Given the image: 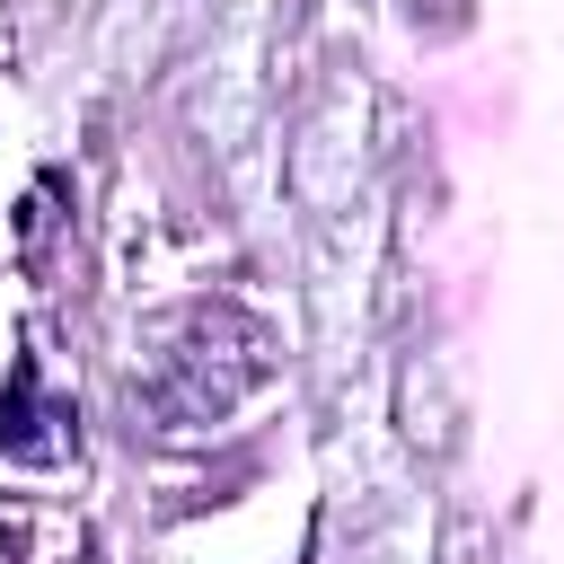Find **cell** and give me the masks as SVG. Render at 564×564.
I'll list each match as a JSON object with an SVG mask.
<instances>
[{
  "mask_svg": "<svg viewBox=\"0 0 564 564\" xmlns=\"http://www.w3.org/2000/svg\"><path fill=\"white\" fill-rule=\"evenodd\" d=\"M0 449L9 458H53L62 441L44 432V405H35V361L9 370V405H0Z\"/></svg>",
  "mask_w": 564,
  "mask_h": 564,
  "instance_id": "obj_1",
  "label": "cell"
}]
</instances>
